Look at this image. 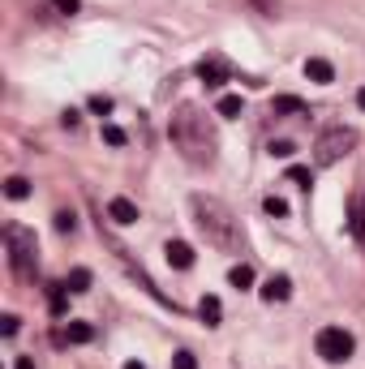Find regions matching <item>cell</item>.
I'll list each match as a JSON object with an SVG mask.
<instances>
[{"mask_svg":"<svg viewBox=\"0 0 365 369\" xmlns=\"http://www.w3.org/2000/svg\"><path fill=\"white\" fill-rule=\"evenodd\" d=\"M172 369H198V357L189 348H181V352H172Z\"/></svg>","mask_w":365,"mask_h":369,"instance_id":"20","label":"cell"},{"mask_svg":"<svg viewBox=\"0 0 365 369\" xmlns=\"http://www.w3.org/2000/svg\"><path fill=\"white\" fill-rule=\"evenodd\" d=\"M228 283H232V288H241V292H245V288L253 283V266H249V262L232 266V270H228Z\"/></svg>","mask_w":365,"mask_h":369,"instance_id":"17","label":"cell"},{"mask_svg":"<svg viewBox=\"0 0 365 369\" xmlns=\"http://www.w3.org/2000/svg\"><path fill=\"white\" fill-rule=\"evenodd\" d=\"M258 292H262V301H266V305L288 301V296H292V279H288V275H271V279H266V283L258 288Z\"/></svg>","mask_w":365,"mask_h":369,"instance_id":"8","label":"cell"},{"mask_svg":"<svg viewBox=\"0 0 365 369\" xmlns=\"http://www.w3.org/2000/svg\"><path fill=\"white\" fill-rule=\"evenodd\" d=\"M13 369H35V361H30V357H18V361H13Z\"/></svg>","mask_w":365,"mask_h":369,"instance_id":"30","label":"cell"},{"mask_svg":"<svg viewBox=\"0 0 365 369\" xmlns=\"http://www.w3.org/2000/svg\"><path fill=\"white\" fill-rule=\"evenodd\" d=\"M77 228V215L73 211H56V232H73Z\"/></svg>","mask_w":365,"mask_h":369,"instance_id":"24","label":"cell"},{"mask_svg":"<svg viewBox=\"0 0 365 369\" xmlns=\"http://www.w3.org/2000/svg\"><path fill=\"white\" fill-rule=\"evenodd\" d=\"M5 198H9V202L30 198V181H26V176H9V181H5Z\"/></svg>","mask_w":365,"mask_h":369,"instance_id":"14","label":"cell"},{"mask_svg":"<svg viewBox=\"0 0 365 369\" xmlns=\"http://www.w3.org/2000/svg\"><path fill=\"white\" fill-rule=\"evenodd\" d=\"M52 9H56V13H65V18H73V13L82 9V5H77V0H52Z\"/></svg>","mask_w":365,"mask_h":369,"instance_id":"28","label":"cell"},{"mask_svg":"<svg viewBox=\"0 0 365 369\" xmlns=\"http://www.w3.org/2000/svg\"><path fill=\"white\" fill-rule=\"evenodd\" d=\"M266 151H271L275 159H292V155H297V147H292V142H271Z\"/></svg>","mask_w":365,"mask_h":369,"instance_id":"26","label":"cell"},{"mask_svg":"<svg viewBox=\"0 0 365 369\" xmlns=\"http://www.w3.org/2000/svg\"><path fill=\"white\" fill-rule=\"evenodd\" d=\"M168 133H172V147L185 155V164H194V168L215 164V147H219V138H215V125L206 120V112H202V107L181 103L177 112H172Z\"/></svg>","mask_w":365,"mask_h":369,"instance_id":"1","label":"cell"},{"mask_svg":"<svg viewBox=\"0 0 365 369\" xmlns=\"http://www.w3.org/2000/svg\"><path fill=\"white\" fill-rule=\"evenodd\" d=\"M198 77H202V82L206 86H224L228 82V60L224 56H206V60H198Z\"/></svg>","mask_w":365,"mask_h":369,"instance_id":"6","label":"cell"},{"mask_svg":"<svg viewBox=\"0 0 365 369\" xmlns=\"http://www.w3.org/2000/svg\"><path fill=\"white\" fill-rule=\"evenodd\" d=\"M262 211H266V215H279V219H284V215H288V202L271 194V198H262Z\"/></svg>","mask_w":365,"mask_h":369,"instance_id":"21","label":"cell"},{"mask_svg":"<svg viewBox=\"0 0 365 369\" xmlns=\"http://www.w3.org/2000/svg\"><path fill=\"white\" fill-rule=\"evenodd\" d=\"M198 314L206 327H219V318H224V305H219V296H202L198 301Z\"/></svg>","mask_w":365,"mask_h":369,"instance_id":"12","label":"cell"},{"mask_svg":"<svg viewBox=\"0 0 365 369\" xmlns=\"http://www.w3.org/2000/svg\"><path fill=\"white\" fill-rule=\"evenodd\" d=\"M18 322H22L18 314H5V318H0V335H5V340H13V335H18Z\"/></svg>","mask_w":365,"mask_h":369,"instance_id":"23","label":"cell"},{"mask_svg":"<svg viewBox=\"0 0 365 369\" xmlns=\"http://www.w3.org/2000/svg\"><path fill=\"white\" fill-rule=\"evenodd\" d=\"M60 340H65V344H90V340H95V327H90V322H69Z\"/></svg>","mask_w":365,"mask_h":369,"instance_id":"13","label":"cell"},{"mask_svg":"<svg viewBox=\"0 0 365 369\" xmlns=\"http://www.w3.org/2000/svg\"><path fill=\"white\" fill-rule=\"evenodd\" d=\"M108 219L121 223V228H125V223H138V206L129 198H112V202H108Z\"/></svg>","mask_w":365,"mask_h":369,"instance_id":"9","label":"cell"},{"mask_svg":"<svg viewBox=\"0 0 365 369\" xmlns=\"http://www.w3.org/2000/svg\"><path fill=\"white\" fill-rule=\"evenodd\" d=\"M357 107H361V112H365V86H361V90H357Z\"/></svg>","mask_w":365,"mask_h":369,"instance_id":"31","label":"cell"},{"mask_svg":"<svg viewBox=\"0 0 365 369\" xmlns=\"http://www.w3.org/2000/svg\"><path fill=\"white\" fill-rule=\"evenodd\" d=\"M249 5L258 9L262 18H275V13H279V0H249Z\"/></svg>","mask_w":365,"mask_h":369,"instance_id":"25","label":"cell"},{"mask_svg":"<svg viewBox=\"0 0 365 369\" xmlns=\"http://www.w3.org/2000/svg\"><path fill=\"white\" fill-rule=\"evenodd\" d=\"M215 112H219V116H241V112H245V103H241V94H224V99H219L215 103Z\"/></svg>","mask_w":365,"mask_h":369,"instance_id":"16","label":"cell"},{"mask_svg":"<svg viewBox=\"0 0 365 369\" xmlns=\"http://www.w3.org/2000/svg\"><path fill=\"white\" fill-rule=\"evenodd\" d=\"M90 112H103L108 116V112H112V99H108V94H90Z\"/></svg>","mask_w":365,"mask_h":369,"instance_id":"27","label":"cell"},{"mask_svg":"<svg viewBox=\"0 0 365 369\" xmlns=\"http://www.w3.org/2000/svg\"><path fill=\"white\" fill-rule=\"evenodd\" d=\"M65 288H69V292H86V288H90V270H86V266L69 270V275H65Z\"/></svg>","mask_w":365,"mask_h":369,"instance_id":"18","label":"cell"},{"mask_svg":"<svg viewBox=\"0 0 365 369\" xmlns=\"http://www.w3.org/2000/svg\"><path fill=\"white\" fill-rule=\"evenodd\" d=\"M77 120H82V116H77V112H73V107L65 112V116H60V125H65V129H77Z\"/></svg>","mask_w":365,"mask_h":369,"instance_id":"29","label":"cell"},{"mask_svg":"<svg viewBox=\"0 0 365 369\" xmlns=\"http://www.w3.org/2000/svg\"><path fill=\"white\" fill-rule=\"evenodd\" d=\"M353 147H357V129L353 125H331V129H323L318 142H314V164L331 168V164H340Z\"/></svg>","mask_w":365,"mask_h":369,"instance_id":"4","label":"cell"},{"mask_svg":"<svg viewBox=\"0 0 365 369\" xmlns=\"http://www.w3.org/2000/svg\"><path fill=\"white\" fill-rule=\"evenodd\" d=\"M305 77H310V82H336V69H331V60H323V56H310L305 60Z\"/></svg>","mask_w":365,"mask_h":369,"instance_id":"11","label":"cell"},{"mask_svg":"<svg viewBox=\"0 0 365 369\" xmlns=\"http://www.w3.org/2000/svg\"><path fill=\"white\" fill-rule=\"evenodd\" d=\"M288 181L301 185V189H310V185H314V172H310V168H301V164H292V168H288Z\"/></svg>","mask_w":365,"mask_h":369,"instance_id":"19","label":"cell"},{"mask_svg":"<svg viewBox=\"0 0 365 369\" xmlns=\"http://www.w3.org/2000/svg\"><path fill=\"white\" fill-rule=\"evenodd\" d=\"M314 348H318V357H323L327 365H340V361L353 357L357 340H353V335H348L344 327H323L318 335H314Z\"/></svg>","mask_w":365,"mask_h":369,"instance_id":"5","label":"cell"},{"mask_svg":"<svg viewBox=\"0 0 365 369\" xmlns=\"http://www.w3.org/2000/svg\"><path fill=\"white\" fill-rule=\"evenodd\" d=\"M103 142L108 147H125V129L121 125H103Z\"/></svg>","mask_w":365,"mask_h":369,"instance_id":"22","label":"cell"},{"mask_svg":"<svg viewBox=\"0 0 365 369\" xmlns=\"http://www.w3.org/2000/svg\"><path fill=\"white\" fill-rule=\"evenodd\" d=\"M164 253H168V262L177 266V270H189V266H194V249H189L185 240H168Z\"/></svg>","mask_w":365,"mask_h":369,"instance_id":"10","label":"cell"},{"mask_svg":"<svg viewBox=\"0 0 365 369\" xmlns=\"http://www.w3.org/2000/svg\"><path fill=\"white\" fill-rule=\"evenodd\" d=\"M348 232H353L357 245H365V194L348 198Z\"/></svg>","mask_w":365,"mask_h":369,"instance_id":"7","label":"cell"},{"mask_svg":"<svg viewBox=\"0 0 365 369\" xmlns=\"http://www.w3.org/2000/svg\"><path fill=\"white\" fill-rule=\"evenodd\" d=\"M189 211H194V223H198V232L206 236V245H215L224 253H245L241 219L228 211V202H219L211 194H194V198H189Z\"/></svg>","mask_w":365,"mask_h":369,"instance_id":"2","label":"cell"},{"mask_svg":"<svg viewBox=\"0 0 365 369\" xmlns=\"http://www.w3.org/2000/svg\"><path fill=\"white\" fill-rule=\"evenodd\" d=\"M125 369H147V365H142V361H125Z\"/></svg>","mask_w":365,"mask_h":369,"instance_id":"32","label":"cell"},{"mask_svg":"<svg viewBox=\"0 0 365 369\" xmlns=\"http://www.w3.org/2000/svg\"><path fill=\"white\" fill-rule=\"evenodd\" d=\"M5 245H9V270L18 279H30L39 270V249H35V232L22 223H5Z\"/></svg>","mask_w":365,"mask_h":369,"instance_id":"3","label":"cell"},{"mask_svg":"<svg viewBox=\"0 0 365 369\" xmlns=\"http://www.w3.org/2000/svg\"><path fill=\"white\" fill-rule=\"evenodd\" d=\"M271 112H275V116H288V112H305V103H301L297 94H275Z\"/></svg>","mask_w":365,"mask_h":369,"instance_id":"15","label":"cell"}]
</instances>
